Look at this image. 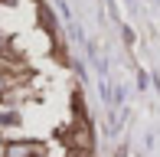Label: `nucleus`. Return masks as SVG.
<instances>
[{
  "label": "nucleus",
  "instance_id": "1",
  "mask_svg": "<svg viewBox=\"0 0 160 157\" xmlns=\"http://www.w3.org/2000/svg\"><path fill=\"white\" fill-rule=\"evenodd\" d=\"M46 144L30 138H0V157H46Z\"/></svg>",
  "mask_w": 160,
  "mask_h": 157
},
{
  "label": "nucleus",
  "instance_id": "2",
  "mask_svg": "<svg viewBox=\"0 0 160 157\" xmlns=\"http://www.w3.org/2000/svg\"><path fill=\"white\" fill-rule=\"evenodd\" d=\"M23 128V108H0V134Z\"/></svg>",
  "mask_w": 160,
  "mask_h": 157
}]
</instances>
